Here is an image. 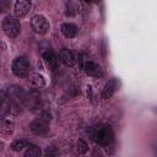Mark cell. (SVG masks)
Here are the masks:
<instances>
[{"instance_id":"cell-1","label":"cell","mask_w":157,"mask_h":157,"mask_svg":"<svg viewBox=\"0 0 157 157\" xmlns=\"http://www.w3.org/2000/svg\"><path fill=\"white\" fill-rule=\"evenodd\" d=\"M88 134H90L91 139L99 145H109L114 137L112 128L105 124H98V125L92 126L90 129Z\"/></svg>"},{"instance_id":"cell-2","label":"cell","mask_w":157,"mask_h":157,"mask_svg":"<svg viewBox=\"0 0 157 157\" xmlns=\"http://www.w3.org/2000/svg\"><path fill=\"white\" fill-rule=\"evenodd\" d=\"M6 98H7V102L10 104V109L13 108V109L21 110V108L25 104L26 93H25V91L21 87H18V86H11L7 90V92H6Z\"/></svg>"},{"instance_id":"cell-3","label":"cell","mask_w":157,"mask_h":157,"mask_svg":"<svg viewBox=\"0 0 157 157\" xmlns=\"http://www.w3.org/2000/svg\"><path fill=\"white\" fill-rule=\"evenodd\" d=\"M29 69H31V64L26 56L16 58L12 64V71L18 77H26L29 74Z\"/></svg>"},{"instance_id":"cell-4","label":"cell","mask_w":157,"mask_h":157,"mask_svg":"<svg viewBox=\"0 0 157 157\" xmlns=\"http://www.w3.org/2000/svg\"><path fill=\"white\" fill-rule=\"evenodd\" d=\"M2 29H4V32L6 33V36L13 38V37H16V36L20 33V29H21L20 21H18L16 17L7 16V17H5L4 21H2Z\"/></svg>"},{"instance_id":"cell-5","label":"cell","mask_w":157,"mask_h":157,"mask_svg":"<svg viewBox=\"0 0 157 157\" xmlns=\"http://www.w3.org/2000/svg\"><path fill=\"white\" fill-rule=\"evenodd\" d=\"M31 25H32V28L39 34H45L49 31V22L44 16H39V15L34 16L31 21Z\"/></svg>"},{"instance_id":"cell-6","label":"cell","mask_w":157,"mask_h":157,"mask_svg":"<svg viewBox=\"0 0 157 157\" xmlns=\"http://www.w3.org/2000/svg\"><path fill=\"white\" fill-rule=\"evenodd\" d=\"M31 130L36 135H45L49 131V123L47 119L39 118L31 123Z\"/></svg>"},{"instance_id":"cell-7","label":"cell","mask_w":157,"mask_h":157,"mask_svg":"<svg viewBox=\"0 0 157 157\" xmlns=\"http://www.w3.org/2000/svg\"><path fill=\"white\" fill-rule=\"evenodd\" d=\"M83 70L88 76H92V77H102L103 76L102 67L94 61H86L83 65Z\"/></svg>"},{"instance_id":"cell-8","label":"cell","mask_w":157,"mask_h":157,"mask_svg":"<svg viewBox=\"0 0 157 157\" xmlns=\"http://www.w3.org/2000/svg\"><path fill=\"white\" fill-rule=\"evenodd\" d=\"M25 104L29 108V109H34L40 104V94L38 91L33 90L31 91L28 94H26V99H25Z\"/></svg>"},{"instance_id":"cell-9","label":"cell","mask_w":157,"mask_h":157,"mask_svg":"<svg viewBox=\"0 0 157 157\" xmlns=\"http://www.w3.org/2000/svg\"><path fill=\"white\" fill-rule=\"evenodd\" d=\"M31 9V0H16L15 4V13L16 16L21 17L28 13Z\"/></svg>"},{"instance_id":"cell-10","label":"cell","mask_w":157,"mask_h":157,"mask_svg":"<svg viewBox=\"0 0 157 157\" xmlns=\"http://www.w3.org/2000/svg\"><path fill=\"white\" fill-rule=\"evenodd\" d=\"M59 59L66 66H74L75 63H76L75 54L71 50H69V49H61L60 53H59Z\"/></svg>"},{"instance_id":"cell-11","label":"cell","mask_w":157,"mask_h":157,"mask_svg":"<svg viewBox=\"0 0 157 157\" xmlns=\"http://www.w3.org/2000/svg\"><path fill=\"white\" fill-rule=\"evenodd\" d=\"M117 88H118V81H117L115 78H110V80L104 85V88H103V92H102L103 98H104V99L110 98V97L115 93Z\"/></svg>"},{"instance_id":"cell-12","label":"cell","mask_w":157,"mask_h":157,"mask_svg":"<svg viewBox=\"0 0 157 157\" xmlns=\"http://www.w3.org/2000/svg\"><path fill=\"white\" fill-rule=\"evenodd\" d=\"M43 56H44V60L47 61V64L49 65V67H50L52 70H56V69H58L59 59H58V56H56V54H55L54 52H52V50L45 52Z\"/></svg>"},{"instance_id":"cell-13","label":"cell","mask_w":157,"mask_h":157,"mask_svg":"<svg viewBox=\"0 0 157 157\" xmlns=\"http://www.w3.org/2000/svg\"><path fill=\"white\" fill-rule=\"evenodd\" d=\"M61 32L65 37L67 38H72L77 34V27L74 23H63L61 25Z\"/></svg>"},{"instance_id":"cell-14","label":"cell","mask_w":157,"mask_h":157,"mask_svg":"<svg viewBox=\"0 0 157 157\" xmlns=\"http://www.w3.org/2000/svg\"><path fill=\"white\" fill-rule=\"evenodd\" d=\"M29 82H31V85H32L34 88H40V87H43V86L45 85L43 76L39 75V74H33V75H31Z\"/></svg>"},{"instance_id":"cell-15","label":"cell","mask_w":157,"mask_h":157,"mask_svg":"<svg viewBox=\"0 0 157 157\" xmlns=\"http://www.w3.org/2000/svg\"><path fill=\"white\" fill-rule=\"evenodd\" d=\"M12 128H13V123L11 120L5 119V118H0V131L9 134L12 131Z\"/></svg>"},{"instance_id":"cell-16","label":"cell","mask_w":157,"mask_h":157,"mask_svg":"<svg viewBox=\"0 0 157 157\" xmlns=\"http://www.w3.org/2000/svg\"><path fill=\"white\" fill-rule=\"evenodd\" d=\"M40 153H42V151H40V148L38 146H36V145H28L27 146V150L25 152V156L26 157H38V156H40Z\"/></svg>"},{"instance_id":"cell-17","label":"cell","mask_w":157,"mask_h":157,"mask_svg":"<svg viewBox=\"0 0 157 157\" xmlns=\"http://www.w3.org/2000/svg\"><path fill=\"white\" fill-rule=\"evenodd\" d=\"M23 147H26V142L23 140H16L11 145V148L13 151H21V150H23Z\"/></svg>"},{"instance_id":"cell-18","label":"cell","mask_w":157,"mask_h":157,"mask_svg":"<svg viewBox=\"0 0 157 157\" xmlns=\"http://www.w3.org/2000/svg\"><path fill=\"white\" fill-rule=\"evenodd\" d=\"M87 150H88V145L83 140H78V142H77V151L80 153H86Z\"/></svg>"},{"instance_id":"cell-19","label":"cell","mask_w":157,"mask_h":157,"mask_svg":"<svg viewBox=\"0 0 157 157\" xmlns=\"http://www.w3.org/2000/svg\"><path fill=\"white\" fill-rule=\"evenodd\" d=\"M5 101H6V93L4 91H0V107L4 104Z\"/></svg>"},{"instance_id":"cell-20","label":"cell","mask_w":157,"mask_h":157,"mask_svg":"<svg viewBox=\"0 0 157 157\" xmlns=\"http://www.w3.org/2000/svg\"><path fill=\"white\" fill-rule=\"evenodd\" d=\"M45 155H47V156H53V155H58V152H56V151H54V150H53V147H49V148H47Z\"/></svg>"},{"instance_id":"cell-21","label":"cell","mask_w":157,"mask_h":157,"mask_svg":"<svg viewBox=\"0 0 157 157\" xmlns=\"http://www.w3.org/2000/svg\"><path fill=\"white\" fill-rule=\"evenodd\" d=\"M85 1H86V2H90V4H91V2H97V1H99V0H85Z\"/></svg>"},{"instance_id":"cell-22","label":"cell","mask_w":157,"mask_h":157,"mask_svg":"<svg viewBox=\"0 0 157 157\" xmlns=\"http://www.w3.org/2000/svg\"><path fill=\"white\" fill-rule=\"evenodd\" d=\"M2 146H4V144H2V142H1V141H0V150H1V148H2Z\"/></svg>"}]
</instances>
